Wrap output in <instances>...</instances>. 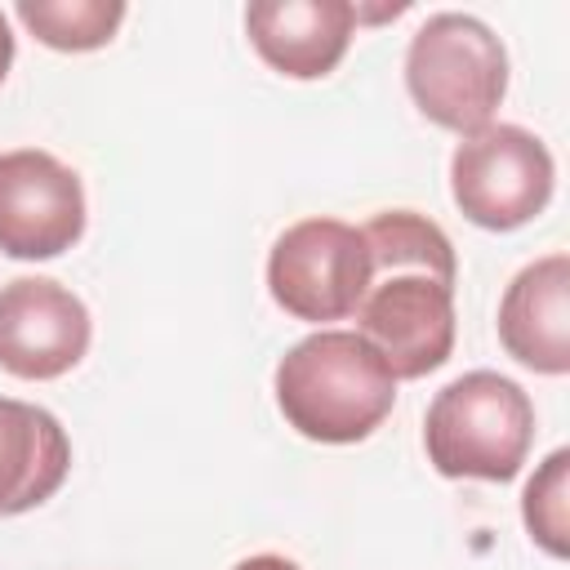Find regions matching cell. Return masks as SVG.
<instances>
[{
	"mask_svg": "<svg viewBox=\"0 0 570 570\" xmlns=\"http://www.w3.org/2000/svg\"><path fill=\"white\" fill-rule=\"evenodd\" d=\"M534 441L525 387L494 370H468L445 383L423 419L428 463L450 481H512Z\"/></svg>",
	"mask_w": 570,
	"mask_h": 570,
	"instance_id": "obj_2",
	"label": "cell"
},
{
	"mask_svg": "<svg viewBox=\"0 0 570 570\" xmlns=\"http://www.w3.org/2000/svg\"><path fill=\"white\" fill-rule=\"evenodd\" d=\"M499 343L534 374L570 370V258L548 254L512 276L499 298Z\"/></svg>",
	"mask_w": 570,
	"mask_h": 570,
	"instance_id": "obj_10",
	"label": "cell"
},
{
	"mask_svg": "<svg viewBox=\"0 0 570 570\" xmlns=\"http://www.w3.org/2000/svg\"><path fill=\"white\" fill-rule=\"evenodd\" d=\"M71 472V441L62 423L31 405L0 396V517H18L58 494Z\"/></svg>",
	"mask_w": 570,
	"mask_h": 570,
	"instance_id": "obj_11",
	"label": "cell"
},
{
	"mask_svg": "<svg viewBox=\"0 0 570 570\" xmlns=\"http://www.w3.org/2000/svg\"><path fill=\"white\" fill-rule=\"evenodd\" d=\"M521 517H525L530 539L548 557L570 552V450H552L539 463V472L530 476L521 494Z\"/></svg>",
	"mask_w": 570,
	"mask_h": 570,
	"instance_id": "obj_14",
	"label": "cell"
},
{
	"mask_svg": "<svg viewBox=\"0 0 570 570\" xmlns=\"http://www.w3.org/2000/svg\"><path fill=\"white\" fill-rule=\"evenodd\" d=\"M405 89L432 125L476 134L508 94V49L472 13H432L410 36Z\"/></svg>",
	"mask_w": 570,
	"mask_h": 570,
	"instance_id": "obj_3",
	"label": "cell"
},
{
	"mask_svg": "<svg viewBox=\"0 0 570 570\" xmlns=\"http://www.w3.org/2000/svg\"><path fill=\"white\" fill-rule=\"evenodd\" d=\"M361 236H365L374 276L423 272V276H436L445 285H454V276H459V258H454L450 236L414 209H383L361 227Z\"/></svg>",
	"mask_w": 570,
	"mask_h": 570,
	"instance_id": "obj_12",
	"label": "cell"
},
{
	"mask_svg": "<svg viewBox=\"0 0 570 570\" xmlns=\"http://www.w3.org/2000/svg\"><path fill=\"white\" fill-rule=\"evenodd\" d=\"M9 67H13V31H9V18L0 13V80L9 76Z\"/></svg>",
	"mask_w": 570,
	"mask_h": 570,
	"instance_id": "obj_16",
	"label": "cell"
},
{
	"mask_svg": "<svg viewBox=\"0 0 570 570\" xmlns=\"http://www.w3.org/2000/svg\"><path fill=\"white\" fill-rule=\"evenodd\" d=\"M356 334L383 356L392 379H423L454 352V285L423 272L374 276L356 307Z\"/></svg>",
	"mask_w": 570,
	"mask_h": 570,
	"instance_id": "obj_6",
	"label": "cell"
},
{
	"mask_svg": "<svg viewBox=\"0 0 570 570\" xmlns=\"http://www.w3.org/2000/svg\"><path fill=\"white\" fill-rule=\"evenodd\" d=\"M285 423L321 445L365 441L396 405V379L356 330H316L276 365Z\"/></svg>",
	"mask_w": 570,
	"mask_h": 570,
	"instance_id": "obj_1",
	"label": "cell"
},
{
	"mask_svg": "<svg viewBox=\"0 0 570 570\" xmlns=\"http://www.w3.org/2000/svg\"><path fill=\"white\" fill-rule=\"evenodd\" d=\"M557 165L543 138L521 125H481L463 134L450 156V196L468 223L485 232H512L539 218L552 200Z\"/></svg>",
	"mask_w": 570,
	"mask_h": 570,
	"instance_id": "obj_4",
	"label": "cell"
},
{
	"mask_svg": "<svg viewBox=\"0 0 570 570\" xmlns=\"http://www.w3.org/2000/svg\"><path fill=\"white\" fill-rule=\"evenodd\" d=\"M94 321L80 294L49 276H18L0 285V370L13 379H62L89 352Z\"/></svg>",
	"mask_w": 570,
	"mask_h": 570,
	"instance_id": "obj_8",
	"label": "cell"
},
{
	"mask_svg": "<svg viewBox=\"0 0 570 570\" xmlns=\"http://www.w3.org/2000/svg\"><path fill=\"white\" fill-rule=\"evenodd\" d=\"M18 22L58 53H89L111 45L125 0H18Z\"/></svg>",
	"mask_w": 570,
	"mask_h": 570,
	"instance_id": "obj_13",
	"label": "cell"
},
{
	"mask_svg": "<svg viewBox=\"0 0 570 570\" xmlns=\"http://www.w3.org/2000/svg\"><path fill=\"white\" fill-rule=\"evenodd\" d=\"M85 236V187L53 151H0V254L58 258Z\"/></svg>",
	"mask_w": 570,
	"mask_h": 570,
	"instance_id": "obj_7",
	"label": "cell"
},
{
	"mask_svg": "<svg viewBox=\"0 0 570 570\" xmlns=\"http://www.w3.org/2000/svg\"><path fill=\"white\" fill-rule=\"evenodd\" d=\"M374 263L361 227L343 218H303L285 227L267 254V289L294 321H343L356 316Z\"/></svg>",
	"mask_w": 570,
	"mask_h": 570,
	"instance_id": "obj_5",
	"label": "cell"
},
{
	"mask_svg": "<svg viewBox=\"0 0 570 570\" xmlns=\"http://www.w3.org/2000/svg\"><path fill=\"white\" fill-rule=\"evenodd\" d=\"M232 570H303V566H298V561H289V557H281V552H258V557L236 561Z\"/></svg>",
	"mask_w": 570,
	"mask_h": 570,
	"instance_id": "obj_15",
	"label": "cell"
},
{
	"mask_svg": "<svg viewBox=\"0 0 570 570\" xmlns=\"http://www.w3.org/2000/svg\"><path fill=\"white\" fill-rule=\"evenodd\" d=\"M245 31L272 71L289 80H321L343 62L356 9L347 0H254L245 9Z\"/></svg>",
	"mask_w": 570,
	"mask_h": 570,
	"instance_id": "obj_9",
	"label": "cell"
}]
</instances>
